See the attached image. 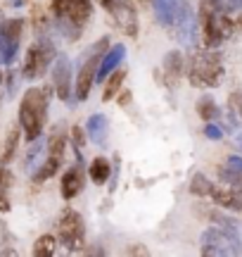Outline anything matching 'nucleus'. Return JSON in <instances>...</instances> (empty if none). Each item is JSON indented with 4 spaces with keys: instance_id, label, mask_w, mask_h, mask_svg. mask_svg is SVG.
<instances>
[{
    "instance_id": "nucleus-1",
    "label": "nucleus",
    "mask_w": 242,
    "mask_h": 257,
    "mask_svg": "<svg viewBox=\"0 0 242 257\" xmlns=\"http://www.w3.org/2000/svg\"><path fill=\"white\" fill-rule=\"evenodd\" d=\"M50 105V88H28L19 102V126L24 128L26 141H38L43 134Z\"/></svg>"
},
{
    "instance_id": "nucleus-2",
    "label": "nucleus",
    "mask_w": 242,
    "mask_h": 257,
    "mask_svg": "<svg viewBox=\"0 0 242 257\" xmlns=\"http://www.w3.org/2000/svg\"><path fill=\"white\" fill-rule=\"evenodd\" d=\"M224 79V64L221 55L214 48H209L204 53H195L188 67V81L197 88H214Z\"/></svg>"
},
{
    "instance_id": "nucleus-3",
    "label": "nucleus",
    "mask_w": 242,
    "mask_h": 257,
    "mask_svg": "<svg viewBox=\"0 0 242 257\" xmlns=\"http://www.w3.org/2000/svg\"><path fill=\"white\" fill-rule=\"evenodd\" d=\"M240 236L224 226H212L202 233V255H238L240 252Z\"/></svg>"
},
{
    "instance_id": "nucleus-4",
    "label": "nucleus",
    "mask_w": 242,
    "mask_h": 257,
    "mask_svg": "<svg viewBox=\"0 0 242 257\" xmlns=\"http://www.w3.org/2000/svg\"><path fill=\"white\" fill-rule=\"evenodd\" d=\"M57 233H60V243L64 248H69L72 252L86 248V224H84V217L76 210L62 212L60 224H57Z\"/></svg>"
},
{
    "instance_id": "nucleus-5",
    "label": "nucleus",
    "mask_w": 242,
    "mask_h": 257,
    "mask_svg": "<svg viewBox=\"0 0 242 257\" xmlns=\"http://www.w3.org/2000/svg\"><path fill=\"white\" fill-rule=\"evenodd\" d=\"M52 60H55V46H52L50 41H46V38L36 41V43L26 50V57H24V76H26V79L43 76Z\"/></svg>"
},
{
    "instance_id": "nucleus-6",
    "label": "nucleus",
    "mask_w": 242,
    "mask_h": 257,
    "mask_svg": "<svg viewBox=\"0 0 242 257\" xmlns=\"http://www.w3.org/2000/svg\"><path fill=\"white\" fill-rule=\"evenodd\" d=\"M52 15L62 22L84 27L93 17V0H52Z\"/></svg>"
},
{
    "instance_id": "nucleus-7",
    "label": "nucleus",
    "mask_w": 242,
    "mask_h": 257,
    "mask_svg": "<svg viewBox=\"0 0 242 257\" xmlns=\"http://www.w3.org/2000/svg\"><path fill=\"white\" fill-rule=\"evenodd\" d=\"M24 31V22L22 19H5L0 24V50H2V60L12 62V57L19 48V38Z\"/></svg>"
},
{
    "instance_id": "nucleus-8",
    "label": "nucleus",
    "mask_w": 242,
    "mask_h": 257,
    "mask_svg": "<svg viewBox=\"0 0 242 257\" xmlns=\"http://www.w3.org/2000/svg\"><path fill=\"white\" fill-rule=\"evenodd\" d=\"M110 12H112V17H114V24H116L126 36H130V38L138 36V12H136L133 0H119Z\"/></svg>"
},
{
    "instance_id": "nucleus-9",
    "label": "nucleus",
    "mask_w": 242,
    "mask_h": 257,
    "mask_svg": "<svg viewBox=\"0 0 242 257\" xmlns=\"http://www.w3.org/2000/svg\"><path fill=\"white\" fill-rule=\"evenodd\" d=\"M52 86H55V95L60 100H69V98H72V62H69L66 55L55 57Z\"/></svg>"
},
{
    "instance_id": "nucleus-10",
    "label": "nucleus",
    "mask_w": 242,
    "mask_h": 257,
    "mask_svg": "<svg viewBox=\"0 0 242 257\" xmlns=\"http://www.w3.org/2000/svg\"><path fill=\"white\" fill-rule=\"evenodd\" d=\"M100 62H102V57L93 55V53H90V57L84 62L81 72L76 76V98H78V100H86V98L90 95L93 83L98 81V67H100Z\"/></svg>"
},
{
    "instance_id": "nucleus-11",
    "label": "nucleus",
    "mask_w": 242,
    "mask_h": 257,
    "mask_svg": "<svg viewBox=\"0 0 242 257\" xmlns=\"http://www.w3.org/2000/svg\"><path fill=\"white\" fill-rule=\"evenodd\" d=\"M186 74V55L180 50H168L164 55V81L168 88H176Z\"/></svg>"
},
{
    "instance_id": "nucleus-12",
    "label": "nucleus",
    "mask_w": 242,
    "mask_h": 257,
    "mask_svg": "<svg viewBox=\"0 0 242 257\" xmlns=\"http://www.w3.org/2000/svg\"><path fill=\"white\" fill-rule=\"evenodd\" d=\"M212 198L218 207L230 212H242V188H235V186L226 184V186H214L212 191Z\"/></svg>"
},
{
    "instance_id": "nucleus-13",
    "label": "nucleus",
    "mask_w": 242,
    "mask_h": 257,
    "mask_svg": "<svg viewBox=\"0 0 242 257\" xmlns=\"http://www.w3.org/2000/svg\"><path fill=\"white\" fill-rule=\"evenodd\" d=\"M150 3H152V10H154L157 19L164 27H168V24H176L178 12L183 10L188 0H150Z\"/></svg>"
},
{
    "instance_id": "nucleus-14",
    "label": "nucleus",
    "mask_w": 242,
    "mask_h": 257,
    "mask_svg": "<svg viewBox=\"0 0 242 257\" xmlns=\"http://www.w3.org/2000/svg\"><path fill=\"white\" fill-rule=\"evenodd\" d=\"M84 184H86V179H84L81 165L72 167V169L62 176V188H60V191H62V198H64V200H74L76 195L84 191Z\"/></svg>"
},
{
    "instance_id": "nucleus-15",
    "label": "nucleus",
    "mask_w": 242,
    "mask_h": 257,
    "mask_svg": "<svg viewBox=\"0 0 242 257\" xmlns=\"http://www.w3.org/2000/svg\"><path fill=\"white\" fill-rule=\"evenodd\" d=\"M124 57H126V46L124 43H116L107 50V55L102 57V62L98 67V81H104L114 69H119V64L124 62Z\"/></svg>"
},
{
    "instance_id": "nucleus-16",
    "label": "nucleus",
    "mask_w": 242,
    "mask_h": 257,
    "mask_svg": "<svg viewBox=\"0 0 242 257\" xmlns=\"http://www.w3.org/2000/svg\"><path fill=\"white\" fill-rule=\"evenodd\" d=\"M86 128H88V138L93 141L95 146H104L107 143V134H110V121H107V117L104 114H90L88 117V124H86Z\"/></svg>"
},
{
    "instance_id": "nucleus-17",
    "label": "nucleus",
    "mask_w": 242,
    "mask_h": 257,
    "mask_svg": "<svg viewBox=\"0 0 242 257\" xmlns=\"http://www.w3.org/2000/svg\"><path fill=\"white\" fill-rule=\"evenodd\" d=\"M88 174H90V181L98 186H102L110 181V176H112V162L107 160V157H95L90 167H88Z\"/></svg>"
},
{
    "instance_id": "nucleus-18",
    "label": "nucleus",
    "mask_w": 242,
    "mask_h": 257,
    "mask_svg": "<svg viewBox=\"0 0 242 257\" xmlns=\"http://www.w3.org/2000/svg\"><path fill=\"white\" fill-rule=\"evenodd\" d=\"M124 79H126V69L124 67H119V69H114L107 79H104V93H102V100L104 102H110L112 98H116L121 91V83H124Z\"/></svg>"
},
{
    "instance_id": "nucleus-19",
    "label": "nucleus",
    "mask_w": 242,
    "mask_h": 257,
    "mask_svg": "<svg viewBox=\"0 0 242 257\" xmlns=\"http://www.w3.org/2000/svg\"><path fill=\"white\" fill-rule=\"evenodd\" d=\"M195 110L204 121H214L216 117H218V105L214 102L212 95H200L195 102Z\"/></svg>"
},
{
    "instance_id": "nucleus-20",
    "label": "nucleus",
    "mask_w": 242,
    "mask_h": 257,
    "mask_svg": "<svg viewBox=\"0 0 242 257\" xmlns=\"http://www.w3.org/2000/svg\"><path fill=\"white\" fill-rule=\"evenodd\" d=\"M60 165H62V160L55 155H48V160L40 165V169H38L36 174H34V181L36 184H40V181H48V179H52V176L60 172Z\"/></svg>"
},
{
    "instance_id": "nucleus-21",
    "label": "nucleus",
    "mask_w": 242,
    "mask_h": 257,
    "mask_svg": "<svg viewBox=\"0 0 242 257\" xmlns=\"http://www.w3.org/2000/svg\"><path fill=\"white\" fill-rule=\"evenodd\" d=\"M57 250V238L55 236H50V233H46V236H40V238L34 243V255L36 257H52Z\"/></svg>"
},
{
    "instance_id": "nucleus-22",
    "label": "nucleus",
    "mask_w": 242,
    "mask_h": 257,
    "mask_svg": "<svg viewBox=\"0 0 242 257\" xmlns=\"http://www.w3.org/2000/svg\"><path fill=\"white\" fill-rule=\"evenodd\" d=\"M190 193L192 195H200V198H206V195H212V191H214V186H212V181H209V176L206 174H195L192 179H190Z\"/></svg>"
},
{
    "instance_id": "nucleus-23",
    "label": "nucleus",
    "mask_w": 242,
    "mask_h": 257,
    "mask_svg": "<svg viewBox=\"0 0 242 257\" xmlns=\"http://www.w3.org/2000/svg\"><path fill=\"white\" fill-rule=\"evenodd\" d=\"M64 148H66V136L62 131H55L50 141H48V155H55V157H64Z\"/></svg>"
},
{
    "instance_id": "nucleus-24",
    "label": "nucleus",
    "mask_w": 242,
    "mask_h": 257,
    "mask_svg": "<svg viewBox=\"0 0 242 257\" xmlns=\"http://www.w3.org/2000/svg\"><path fill=\"white\" fill-rule=\"evenodd\" d=\"M19 143V128H12L8 134V141H5V153H2V165H8L10 160L14 157V150H17Z\"/></svg>"
},
{
    "instance_id": "nucleus-25",
    "label": "nucleus",
    "mask_w": 242,
    "mask_h": 257,
    "mask_svg": "<svg viewBox=\"0 0 242 257\" xmlns=\"http://www.w3.org/2000/svg\"><path fill=\"white\" fill-rule=\"evenodd\" d=\"M218 176H221V181H226V184L235 186V188H242V174L238 172V169H233V167H221L218 169Z\"/></svg>"
},
{
    "instance_id": "nucleus-26",
    "label": "nucleus",
    "mask_w": 242,
    "mask_h": 257,
    "mask_svg": "<svg viewBox=\"0 0 242 257\" xmlns=\"http://www.w3.org/2000/svg\"><path fill=\"white\" fill-rule=\"evenodd\" d=\"M69 136H72V143H74L76 157L81 160V153H84V148H86V131H84V126H72Z\"/></svg>"
},
{
    "instance_id": "nucleus-27",
    "label": "nucleus",
    "mask_w": 242,
    "mask_h": 257,
    "mask_svg": "<svg viewBox=\"0 0 242 257\" xmlns=\"http://www.w3.org/2000/svg\"><path fill=\"white\" fill-rule=\"evenodd\" d=\"M228 107H230L238 117H242V91H233L228 95Z\"/></svg>"
},
{
    "instance_id": "nucleus-28",
    "label": "nucleus",
    "mask_w": 242,
    "mask_h": 257,
    "mask_svg": "<svg viewBox=\"0 0 242 257\" xmlns=\"http://www.w3.org/2000/svg\"><path fill=\"white\" fill-rule=\"evenodd\" d=\"M110 48H112V43H110V38L104 36V38H100V41H98V43H95L93 48H90V53H93V55L104 57V55H107V50H110Z\"/></svg>"
},
{
    "instance_id": "nucleus-29",
    "label": "nucleus",
    "mask_w": 242,
    "mask_h": 257,
    "mask_svg": "<svg viewBox=\"0 0 242 257\" xmlns=\"http://www.w3.org/2000/svg\"><path fill=\"white\" fill-rule=\"evenodd\" d=\"M204 136L212 138V141H221V138H224V131H221V126H216V124H212V121H206L204 124Z\"/></svg>"
},
{
    "instance_id": "nucleus-30",
    "label": "nucleus",
    "mask_w": 242,
    "mask_h": 257,
    "mask_svg": "<svg viewBox=\"0 0 242 257\" xmlns=\"http://www.w3.org/2000/svg\"><path fill=\"white\" fill-rule=\"evenodd\" d=\"M12 181H14V179H12V174H10V169L2 165V167H0V191L8 193L10 186H12Z\"/></svg>"
},
{
    "instance_id": "nucleus-31",
    "label": "nucleus",
    "mask_w": 242,
    "mask_h": 257,
    "mask_svg": "<svg viewBox=\"0 0 242 257\" xmlns=\"http://www.w3.org/2000/svg\"><path fill=\"white\" fill-rule=\"evenodd\" d=\"M126 255H130V257H148L150 255V250L145 248V245H140V243H133V245H128L126 248Z\"/></svg>"
},
{
    "instance_id": "nucleus-32",
    "label": "nucleus",
    "mask_w": 242,
    "mask_h": 257,
    "mask_svg": "<svg viewBox=\"0 0 242 257\" xmlns=\"http://www.w3.org/2000/svg\"><path fill=\"white\" fill-rule=\"evenodd\" d=\"M130 100H133V93L130 91H119V105L121 107H128Z\"/></svg>"
},
{
    "instance_id": "nucleus-33",
    "label": "nucleus",
    "mask_w": 242,
    "mask_h": 257,
    "mask_svg": "<svg viewBox=\"0 0 242 257\" xmlns=\"http://www.w3.org/2000/svg\"><path fill=\"white\" fill-rule=\"evenodd\" d=\"M228 167H233V169H238L242 174V157L240 155H230L228 157Z\"/></svg>"
},
{
    "instance_id": "nucleus-34",
    "label": "nucleus",
    "mask_w": 242,
    "mask_h": 257,
    "mask_svg": "<svg viewBox=\"0 0 242 257\" xmlns=\"http://www.w3.org/2000/svg\"><path fill=\"white\" fill-rule=\"evenodd\" d=\"M10 210V198L5 191H0V212H8Z\"/></svg>"
},
{
    "instance_id": "nucleus-35",
    "label": "nucleus",
    "mask_w": 242,
    "mask_h": 257,
    "mask_svg": "<svg viewBox=\"0 0 242 257\" xmlns=\"http://www.w3.org/2000/svg\"><path fill=\"white\" fill-rule=\"evenodd\" d=\"M98 3H100V5H102V8L107 10V12H110V10H112L114 5H116V3H119V0H98Z\"/></svg>"
},
{
    "instance_id": "nucleus-36",
    "label": "nucleus",
    "mask_w": 242,
    "mask_h": 257,
    "mask_svg": "<svg viewBox=\"0 0 242 257\" xmlns=\"http://www.w3.org/2000/svg\"><path fill=\"white\" fill-rule=\"evenodd\" d=\"M28 0H8L10 8H22V5H26Z\"/></svg>"
},
{
    "instance_id": "nucleus-37",
    "label": "nucleus",
    "mask_w": 242,
    "mask_h": 257,
    "mask_svg": "<svg viewBox=\"0 0 242 257\" xmlns=\"http://www.w3.org/2000/svg\"><path fill=\"white\" fill-rule=\"evenodd\" d=\"M235 29L242 34V15H238V19H235Z\"/></svg>"
}]
</instances>
